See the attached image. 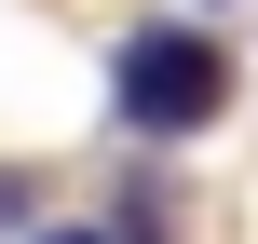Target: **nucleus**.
Here are the masks:
<instances>
[{
  "instance_id": "f03ea898",
  "label": "nucleus",
  "mask_w": 258,
  "mask_h": 244,
  "mask_svg": "<svg viewBox=\"0 0 258 244\" xmlns=\"http://www.w3.org/2000/svg\"><path fill=\"white\" fill-rule=\"evenodd\" d=\"M41 244H95V231H41Z\"/></svg>"
},
{
  "instance_id": "f257e3e1",
  "label": "nucleus",
  "mask_w": 258,
  "mask_h": 244,
  "mask_svg": "<svg viewBox=\"0 0 258 244\" xmlns=\"http://www.w3.org/2000/svg\"><path fill=\"white\" fill-rule=\"evenodd\" d=\"M218 109H231V54L204 27H136L109 54V122L122 136H204Z\"/></svg>"
}]
</instances>
